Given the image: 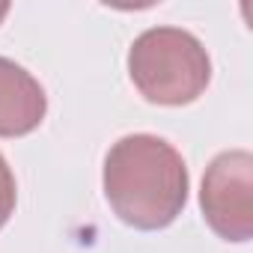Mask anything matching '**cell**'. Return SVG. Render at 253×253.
<instances>
[{"label":"cell","instance_id":"obj_3","mask_svg":"<svg viewBox=\"0 0 253 253\" xmlns=\"http://www.w3.org/2000/svg\"><path fill=\"white\" fill-rule=\"evenodd\" d=\"M200 206L206 223L223 241L253 238V155L247 149L220 152L209 164Z\"/></svg>","mask_w":253,"mask_h":253},{"label":"cell","instance_id":"obj_6","mask_svg":"<svg viewBox=\"0 0 253 253\" xmlns=\"http://www.w3.org/2000/svg\"><path fill=\"white\" fill-rule=\"evenodd\" d=\"M9 15V3H0V21H3Z\"/></svg>","mask_w":253,"mask_h":253},{"label":"cell","instance_id":"obj_5","mask_svg":"<svg viewBox=\"0 0 253 253\" xmlns=\"http://www.w3.org/2000/svg\"><path fill=\"white\" fill-rule=\"evenodd\" d=\"M15 200H18V191H15V176L6 164V158L0 155V229L6 226V220L12 217L15 211Z\"/></svg>","mask_w":253,"mask_h":253},{"label":"cell","instance_id":"obj_1","mask_svg":"<svg viewBox=\"0 0 253 253\" xmlns=\"http://www.w3.org/2000/svg\"><path fill=\"white\" fill-rule=\"evenodd\" d=\"M104 197L113 214L143 232L170 226L188 203V167L155 134H128L104 158Z\"/></svg>","mask_w":253,"mask_h":253},{"label":"cell","instance_id":"obj_2","mask_svg":"<svg viewBox=\"0 0 253 253\" xmlns=\"http://www.w3.org/2000/svg\"><path fill=\"white\" fill-rule=\"evenodd\" d=\"M128 75L152 104L182 107L197 101L211 81V60L203 42L179 27H152L128 51Z\"/></svg>","mask_w":253,"mask_h":253},{"label":"cell","instance_id":"obj_4","mask_svg":"<svg viewBox=\"0 0 253 253\" xmlns=\"http://www.w3.org/2000/svg\"><path fill=\"white\" fill-rule=\"evenodd\" d=\"M48 110L42 84L18 63L0 57V137H24L36 131Z\"/></svg>","mask_w":253,"mask_h":253}]
</instances>
